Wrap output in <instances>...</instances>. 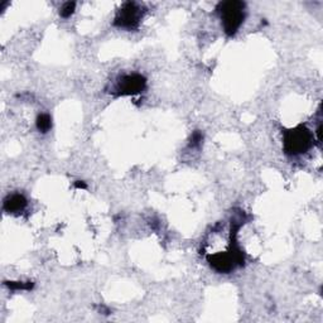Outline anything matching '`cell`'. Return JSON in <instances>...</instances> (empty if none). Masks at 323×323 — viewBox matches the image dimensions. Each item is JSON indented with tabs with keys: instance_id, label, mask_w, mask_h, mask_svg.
<instances>
[{
	"instance_id": "6da1fadb",
	"label": "cell",
	"mask_w": 323,
	"mask_h": 323,
	"mask_svg": "<svg viewBox=\"0 0 323 323\" xmlns=\"http://www.w3.org/2000/svg\"><path fill=\"white\" fill-rule=\"evenodd\" d=\"M222 19L223 30L227 35H234L245 19V3L239 0L223 1L217 6Z\"/></svg>"
},
{
	"instance_id": "7a4b0ae2",
	"label": "cell",
	"mask_w": 323,
	"mask_h": 323,
	"mask_svg": "<svg viewBox=\"0 0 323 323\" xmlns=\"http://www.w3.org/2000/svg\"><path fill=\"white\" fill-rule=\"evenodd\" d=\"M312 145V134L304 125L284 133V150L289 155H298L307 152Z\"/></svg>"
},
{
	"instance_id": "3957f363",
	"label": "cell",
	"mask_w": 323,
	"mask_h": 323,
	"mask_svg": "<svg viewBox=\"0 0 323 323\" xmlns=\"http://www.w3.org/2000/svg\"><path fill=\"white\" fill-rule=\"evenodd\" d=\"M143 15V8L139 6L136 3H125L121 8L117 10L115 16L114 24L120 28H126V29H133L139 24Z\"/></svg>"
},
{
	"instance_id": "277c9868",
	"label": "cell",
	"mask_w": 323,
	"mask_h": 323,
	"mask_svg": "<svg viewBox=\"0 0 323 323\" xmlns=\"http://www.w3.org/2000/svg\"><path fill=\"white\" fill-rule=\"evenodd\" d=\"M145 85H147V80L144 76L138 74L126 75L119 80L115 87V93L119 96L136 95L145 89Z\"/></svg>"
},
{
	"instance_id": "5b68a950",
	"label": "cell",
	"mask_w": 323,
	"mask_h": 323,
	"mask_svg": "<svg viewBox=\"0 0 323 323\" xmlns=\"http://www.w3.org/2000/svg\"><path fill=\"white\" fill-rule=\"evenodd\" d=\"M27 205L28 201L24 196L20 195V193H14L4 200L3 209L8 214H19V212L24 211Z\"/></svg>"
},
{
	"instance_id": "8992f818",
	"label": "cell",
	"mask_w": 323,
	"mask_h": 323,
	"mask_svg": "<svg viewBox=\"0 0 323 323\" xmlns=\"http://www.w3.org/2000/svg\"><path fill=\"white\" fill-rule=\"evenodd\" d=\"M52 128V119L48 114H41L37 117V129L41 133H47Z\"/></svg>"
},
{
	"instance_id": "52a82bcc",
	"label": "cell",
	"mask_w": 323,
	"mask_h": 323,
	"mask_svg": "<svg viewBox=\"0 0 323 323\" xmlns=\"http://www.w3.org/2000/svg\"><path fill=\"white\" fill-rule=\"evenodd\" d=\"M4 284L11 291H30L34 287L32 282H5Z\"/></svg>"
},
{
	"instance_id": "ba28073f",
	"label": "cell",
	"mask_w": 323,
	"mask_h": 323,
	"mask_svg": "<svg viewBox=\"0 0 323 323\" xmlns=\"http://www.w3.org/2000/svg\"><path fill=\"white\" fill-rule=\"evenodd\" d=\"M75 8H76V3H74V1H67V3L63 4L62 8L60 9V15L62 16V18H65V19H67V18H70V16L74 14Z\"/></svg>"
},
{
	"instance_id": "9c48e42d",
	"label": "cell",
	"mask_w": 323,
	"mask_h": 323,
	"mask_svg": "<svg viewBox=\"0 0 323 323\" xmlns=\"http://www.w3.org/2000/svg\"><path fill=\"white\" fill-rule=\"evenodd\" d=\"M202 140H204V135H202L201 131L197 130L192 134V136H191L190 145L191 147H200L202 143Z\"/></svg>"
},
{
	"instance_id": "30bf717a",
	"label": "cell",
	"mask_w": 323,
	"mask_h": 323,
	"mask_svg": "<svg viewBox=\"0 0 323 323\" xmlns=\"http://www.w3.org/2000/svg\"><path fill=\"white\" fill-rule=\"evenodd\" d=\"M75 187H76V188H82V190H85V188H86L87 186H86V183L82 182V181H77V182L75 183Z\"/></svg>"
}]
</instances>
